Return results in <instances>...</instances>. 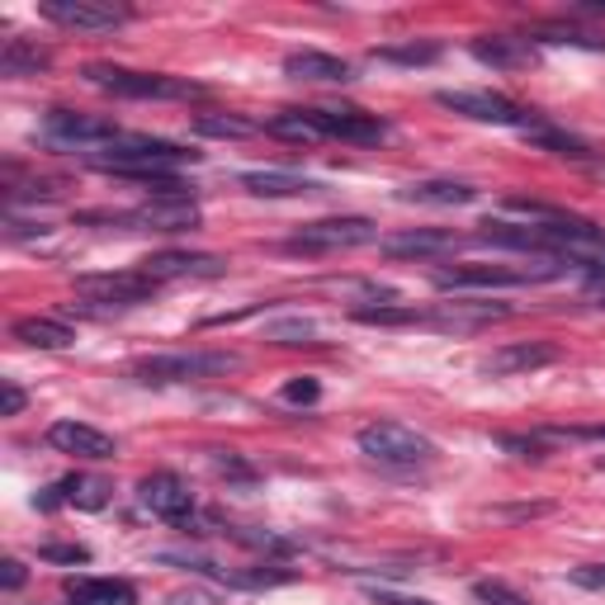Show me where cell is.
Returning a JSON list of instances; mask_svg holds the SVG:
<instances>
[{
	"label": "cell",
	"mask_w": 605,
	"mask_h": 605,
	"mask_svg": "<svg viewBox=\"0 0 605 605\" xmlns=\"http://www.w3.org/2000/svg\"><path fill=\"white\" fill-rule=\"evenodd\" d=\"M90 162L100 170L123 175V180H142V175H175L180 166H195L199 152L180 147V142H166V138H119L109 147L90 152Z\"/></svg>",
	"instance_id": "6da1fadb"
},
{
	"label": "cell",
	"mask_w": 605,
	"mask_h": 605,
	"mask_svg": "<svg viewBox=\"0 0 605 605\" xmlns=\"http://www.w3.org/2000/svg\"><path fill=\"white\" fill-rule=\"evenodd\" d=\"M360 454L374 459L384 469H421V464H436V440L421 436L417 426H403V421H370L360 426Z\"/></svg>",
	"instance_id": "7a4b0ae2"
},
{
	"label": "cell",
	"mask_w": 605,
	"mask_h": 605,
	"mask_svg": "<svg viewBox=\"0 0 605 605\" xmlns=\"http://www.w3.org/2000/svg\"><path fill=\"white\" fill-rule=\"evenodd\" d=\"M86 81L109 90V95H119V100H189V95H204V86L180 81V76L133 72V67H114V62H90Z\"/></svg>",
	"instance_id": "3957f363"
},
{
	"label": "cell",
	"mask_w": 605,
	"mask_h": 605,
	"mask_svg": "<svg viewBox=\"0 0 605 605\" xmlns=\"http://www.w3.org/2000/svg\"><path fill=\"white\" fill-rule=\"evenodd\" d=\"M242 370V360L228 350H180V355H147L133 364L138 384H195V378H218Z\"/></svg>",
	"instance_id": "277c9868"
},
{
	"label": "cell",
	"mask_w": 605,
	"mask_h": 605,
	"mask_svg": "<svg viewBox=\"0 0 605 605\" xmlns=\"http://www.w3.org/2000/svg\"><path fill=\"white\" fill-rule=\"evenodd\" d=\"M370 242H378V228L370 218H322V222H302L284 242V251H294V256H331V251H355Z\"/></svg>",
	"instance_id": "5b68a950"
},
{
	"label": "cell",
	"mask_w": 605,
	"mask_h": 605,
	"mask_svg": "<svg viewBox=\"0 0 605 605\" xmlns=\"http://www.w3.org/2000/svg\"><path fill=\"white\" fill-rule=\"evenodd\" d=\"M559 261H544V265H450V270H436V289L444 294H464V289H520V284H539V279H553L559 275Z\"/></svg>",
	"instance_id": "8992f818"
},
{
	"label": "cell",
	"mask_w": 605,
	"mask_h": 605,
	"mask_svg": "<svg viewBox=\"0 0 605 605\" xmlns=\"http://www.w3.org/2000/svg\"><path fill=\"white\" fill-rule=\"evenodd\" d=\"M436 100H440L444 109H454V114L477 119V123H502V129H525V133L544 129L535 109L506 100V95H492V90H440Z\"/></svg>",
	"instance_id": "52a82bcc"
},
{
	"label": "cell",
	"mask_w": 605,
	"mask_h": 605,
	"mask_svg": "<svg viewBox=\"0 0 605 605\" xmlns=\"http://www.w3.org/2000/svg\"><path fill=\"white\" fill-rule=\"evenodd\" d=\"M81 222H119V228H152V232H195L199 204L195 199H147L129 213H86Z\"/></svg>",
	"instance_id": "ba28073f"
},
{
	"label": "cell",
	"mask_w": 605,
	"mask_h": 605,
	"mask_svg": "<svg viewBox=\"0 0 605 605\" xmlns=\"http://www.w3.org/2000/svg\"><path fill=\"white\" fill-rule=\"evenodd\" d=\"M38 14L57 29H76V34H114L133 20L129 6H114V0H43Z\"/></svg>",
	"instance_id": "9c48e42d"
},
{
	"label": "cell",
	"mask_w": 605,
	"mask_h": 605,
	"mask_svg": "<svg viewBox=\"0 0 605 605\" xmlns=\"http://www.w3.org/2000/svg\"><path fill=\"white\" fill-rule=\"evenodd\" d=\"M43 133H47V142H57V147H67V152H100L109 142L123 138L114 129V119L81 114V109H53L43 123Z\"/></svg>",
	"instance_id": "30bf717a"
},
{
	"label": "cell",
	"mask_w": 605,
	"mask_h": 605,
	"mask_svg": "<svg viewBox=\"0 0 605 605\" xmlns=\"http://www.w3.org/2000/svg\"><path fill=\"white\" fill-rule=\"evenodd\" d=\"M156 284L152 275L142 270H119V275H81L76 279V294L90 298V302H105V308H138V302H152L156 298Z\"/></svg>",
	"instance_id": "8fae6325"
},
{
	"label": "cell",
	"mask_w": 605,
	"mask_h": 605,
	"mask_svg": "<svg viewBox=\"0 0 605 605\" xmlns=\"http://www.w3.org/2000/svg\"><path fill=\"white\" fill-rule=\"evenodd\" d=\"M138 502L147 506L152 516H162L170 525H189V516H195V492H189L185 477L175 473H152L138 483Z\"/></svg>",
	"instance_id": "7c38bea8"
},
{
	"label": "cell",
	"mask_w": 605,
	"mask_h": 605,
	"mask_svg": "<svg viewBox=\"0 0 605 605\" xmlns=\"http://www.w3.org/2000/svg\"><path fill=\"white\" fill-rule=\"evenodd\" d=\"M563 350L553 341H512L502 350H492L483 360V374H497V378H516V374H535V370H549L559 364Z\"/></svg>",
	"instance_id": "4fadbf2b"
},
{
	"label": "cell",
	"mask_w": 605,
	"mask_h": 605,
	"mask_svg": "<svg viewBox=\"0 0 605 605\" xmlns=\"http://www.w3.org/2000/svg\"><path fill=\"white\" fill-rule=\"evenodd\" d=\"M308 114L322 129V138H341V142H355V147H374V142L388 138V123L364 114V109H308Z\"/></svg>",
	"instance_id": "5bb4252c"
},
{
	"label": "cell",
	"mask_w": 605,
	"mask_h": 605,
	"mask_svg": "<svg viewBox=\"0 0 605 605\" xmlns=\"http://www.w3.org/2000/svg\"><path fill=\"white\" fill-rule=\"evenodd\" d=\"M228 270L222 256H204V251H156V256L142 261V275H152L156 284L166 279H213Z\"/></svg>",
	"instance_id": "9a60e30c"
},
{
	"label": "cell",
	"mask_w": 605,
	"mask_h": 605,
	"mask_svg": "<svg viewBox=\"0 0 605 605\" xmlns=\"http://www.w3.org/2000/svg\"><path fill=\"white\" fill-rule=\"evenodd\" d=\"M47 444L62 454H76V459H114L119 454V440L86 421H53L47 426Z\"/></svg>",
	"instance_id": "2e32d148"
},
{
	"label": "cell",
	"mask_w": 605,
	"mask_h": 605,
	"mask_svg": "<svg viewBox=\"0 0 605 605\" xmlns=\"http://www.w3.org/2000/svg\"><path fill=\"white\" fill-rule=\"evenodd\" d=\"M384 256L388 261H436V256H450L459 246L454 232H440V228H411V232H393L384 237Z\"/></svg>",
	"instance_id": "e0dca14e"
},
{
	"label": "cell",
	"mask_w": 605,
	"mask_h": 605,
	"mask_svg": "<svg viewBox=\"0 0 605 605\" xmlns=\"http://www.w3.org/2000/svg\"><path fill=\"white\" fill-rule=\"evenodd\" d=\"M502 317H512L506 302H440L426 322L440 327V331H477L487 322H502Z\"/></svg>",
	"instance_id": "ac0fdd59"
},
{
	"label": "cell",
	"mask_w": 605,
	"mask_h": 605,
	"mask_svg": "<svg viewBox=\"0 0 605 605\" xmlns=\"http://www.w3.org/2000/svg\"><path fill=\"white\" fill-rule=\"evenodd\" d=\"M67 601L72 605H138L133 582L123 578H67Z\"/></svg>",
	"instance_id": "d6986e66"
},
{
	"label": "cell",
	"mask_w": 605,
	"mask_h": 605,
	"mask_svg": "<svg viewBox=\"0 0 605 605\" xmlns=\"http://www.w3.org/2000/svg\"><path fill=\"white\" fill-rule=\"evenodd\" d=\"M284 72L294 81H322V86H337V81H350V62L331 57V53H317V47H302V53H289L284 57Z\"/></svg>",
	"instance_id": "ffe728a7"
},
{
	"label": "cell",
	"mask_w": 605,
	"mask_h": 605,
	"mask_svg": "<svg viewBox=\"0 0 605 605\" xmlns=\"http://www.w3.org/2000/svg\"><path fill=\"white\" fill-rule=\"evenodd\" d=\"M242 189L256 199H294V195H317L322 185L308 180V175H294V170H246Z\"/></svg>",
	"instance_id": "44dd1931"
},
{
	"label": "cell",
	"mask_w": 605,
	"mask_h": 605,
	"mask_svg": "<svg viewBox=\"0 0 605 605\" xmlns=\"http://www.w3.org/2000/svg\"><path fill=\"white\" fill-rule=\"evenodd\" d=\"M403 204H431V209H464V204L477 199V189L464 180H411L403 195Z\"/></svg>",
	"instance_id": "7402d4cb"
},
{
	"label": "cell",
	"mask_w": 605,
	"mask_h": 605,
	"mask_svg": "<svg viewBox=\"0 0 605 605\" xmlns=\"http://www.w3.org/2000/svg\"><path fill=\"white\" fill-rule=\"evenodd\" d=\"M57 502L81 506V512H100V506L109 502V483H105V477L72 473V477H62L57 487H47V497H38V506H57Z\"/></svg>",
	"instance_id": "603a6c76"
},
{
	"label": "cell",
	"mask_w": 605,
	"mask_h": 605,
	"mask_svg": "<svg viewBox=\"0 0 605 605\" xmlns=\"http://www.w3.org/2000/svg\"><path fill=\"white\" fill-rule=\"evenodd\" d=\"M10 331H14V341L38 345V350H67V345H76V331L67 322H57V317H20Z\"/></svg>",
	"instance_id": "cb8c5ba5"
},
{
	"label": "cell",
	"mask_w": 605,
	"mask_h": 605,
	"mask_svg": "<svg viewBox=\"0 0 605 605\" xmlns=\"http://www.w3.org/2000/svg\"><path fill=\"white\" fill-rule=\"evenodd\" d=\"M473 57L487 62V67H520V62H530V47L512 34H483L473 38Z\"/></svg>",
	"instance_id": "d4e9b609"
},
{
	"label": "cell",
	"mask_w": 605,
	"mask_h": 605,
	"mask_svg": "<svg viewBox=\"0 0 605 605\" xmlns=\"http://www.w3.org/2000/svg\"><path fill=\"white\" fill-rule=\"evenodd\" d=\"M47 62H53V57H47L43 47L24 43V38H10L6 53H0V72H6V76H38Z\"/></svg>",
	"instance_id": "484cf974"
},
{
	"label": "cell",
	"mask_w": 605,
	"mask_h": 605,
	"mask_svg": "<svg viewBox=\"0 0 605 605\" xmlns=\"http://www.w3.org/2000/svg\"><path fill=\"white\" fill-rule=\"evenodd\" d=\"M195 133L199 138H232V142H242L256 133V123L242 119V114H195Z\"/></svg>",
	"instance_id": "4316f807"
},
{
	"label": "cell",
	"mask_w": 605,
	"mask_h": 605,
	"mask_svg": "<svg viewBox=\"0 0 605 605\" xmlns=\"http://www.w3.org/2000/svg\"><path fill=\"white\" fill-rule=\"evenodd\" d=\"M265 129L275 138H289V142H317V138H322V129L312 123L308 109H284V114H275Z\"/></svg>",
	"instance_id": "83f0119b"
},
{
	"label": "cell",
	"mask_w": 605,
	"mask_h": 605,
	"mask_svg": "<svg viewBox=\"0 0 605 605\" xmlns=\"http://www.w3.org/2000/svg\"><path fill=\"white\" fill-rule=\"evenodd\" d=\"M535 43H559V47H592V53H605V38L592 34V29H568V24H544L530 34Z\"/></svg>",
	"instance_id": "f1b7e54d"
},
{
	"label": "cell",
	"mask_w": 605,
	"mask_h": 605,
	"mask_svg": "<svg viewBox=\"0 0 605 605\" xmlns=\"http://www.w3.org/2000/svg\"><path fill=\"white\" fill-rule=\"evenodd\" d=\"M265 341H275V345H308V341H317V322H312V317H284V322H270L265 327Z\"/></svg>",
	"instance_id": "f546056e"
},
{
	"label": "cell",
	"mask_w": 605,
	"mask_h": 605,
	"mask_svg": "<svg viewBox=\"0 0 605 605\" xmlns=\"http://www.w3.org/2000/svg\"><path fill=\"white\" fill-rule=\"evenodd\" d=\"M355 322H364V327H407V322H426V312L384 302V308H355Z\"/></svg>",
	"instance_id": "4dcf8cb0"
},
{
	"label": "cell",
	"mask_w": 605,
	"mask_h": 605,
	"mask_svg": "<svg viewBox=\"0 0 605 605\" xmlns=\"http://www.w3.org/2000/svg\"><path fill=\"white\" fill-rule=\"evenodd\" d=\"M378 57L384 62H407V67H426V62L440 57L436 43H407V47H378Z\"/></svg>",
	"instance_id": "1f68e13d"
},
{
	"label": "cell",
	"mask_w": 605,
	"mask_h": 605,
	"mask_svg": "<svg viewBox=\"0 0 605 605\" xmlns=\"http://www.w3.org/2000/svg\"><path fill=\"white\" fill-rule=\"evenodd\" d=\"M535 142H539V147H549L553 156H572V162H582V156H586V147H582L578 138H563V133H553V129H535Z\"/></svg>",
	"instance_id": "d6a6232c"
},
{
	"label": "cell",
	"mask_w": 605,
	"mask_h": 605,
	"mask_svg": "<svg viewBox=\"0 0 605 605\" xmlns=\"http://www.w3.org/2000/svg\"><path fill=\"white\" fill-rule=\"evenodd\" d=\"M209 464H213L222 477H242V483H251V477H256V469H251L237 450H213V454H209Z\"/></svg>",
	"instance_id": "836d02e7"
},
{
	"label": "cell",
	"mask_w": 605,
	"mask_h": 605,
	"mask_svg": "<svg viewBox=\"0 0 605 605\" xmlns=\"http://www.w3.org/2000/svg\"><path fill=\"white\" fill-rule=\"evenodd\" d=\"M473 596L483 601V605H530L520 592H512L506 582H473Z\"/></svg>",
	"instance_id": "e575fe53"
},
{
	"label": "cell",
	"mask_w": 605,
	"mask_h": 605,
	"mask_svg": "<svg viewBox=\"0 0 605 605\" xmlns=\"http://www.w3.org/2000/svg\"><path fill=\"white\" fill-rule=\"evenodd\" d=\"M544 440H549V436H497L502 450H512L516 459H544V454H549Z\"/></svg>",
	"instance_id": "d590c367"
},
{
	"label": "cell",
	"mask_w": 605,
	"mask_h": 605,
	"mask_svg": "<svg viewBox=\"0 0 605 605\" xmlns=\"http://www.w3.org/2000/svg\"><path fill=\"white\" fill-rule=\"evenodd\" d=\"M38 559H47V563H90V549H81V544H43Z\"/></svg>",
	"instance_id": "8d00e7d4"
},
{
	"label": "cell",
	"mask_w": 605,
	"mask_h": 605,
	"mask_svg": "<svg viewBox=\"0 0 605 605\" xmlns=\"http://www.w3.org/2000/svg\"><path fill=\"white\" fill-rule=\"evenodd\" d=\"M322 397V384L317 378H294V384H284V403H317Z\"/></svg>",
	"instance_id": "74e56055"
},
{
	"label": "cell",
	"mask_w": 605,
	"mask_h": 605,
	"mask_svg": "<svg viewBox=\"0 0 605 605\" xmlns=\"http://www.w3.org/2000/svg\"><path fill=\"white\" fill-rule=\"evenodd\" d=\"M24 403H29V397H24V388L14 384V378H6V384H0V411H6V417H20V411H24Z\"/></svg>",
	"instance_id": "f35d334b"
},
{
	"label": "cell",
	"mask_w": 605,
	"mask_h": 605,
	"mask_svg": "<svg viewBox=\"0 0 605 605\" xmlns=\"http://www.w3.org/2000/svg\"><path fill=\"white\" fill-rule=\"evenodd\" d=\"M572 582H578V586H586V592H605V563L572 568Z\"/></svg>",
	"instance_id": "ab89813d"
},
{
	"label": "cell",
	"mask_w": 605,
	"mask_h": 605,
	"mask_svg": "<svg viewBox=\"0 0 605 605\" xmlns=\"http://www.w3.org/2000/svg\"><path fill=\"white\" fill-rule=\"evenodd\" d=\"M24 578H29V572H24L20 559H6V563H0V586H6V592H20Z\"/></svg>",
	"instance_id": "60d3db41"
},
{
	"label": "cell",
	"mask_w": 605,
	"mask_h": 605,
	"mask_svg": "<svg viewBox=\"0 0 605 605\" xmlns=\"http://www.w3.org/2000/svg\"><path fill=\"white\" fill-rule=\"evenodd\" d=\"M166 605H222L213 592H199V586H189V592H170Z\"/></svg>",
	"instance_id": "b9f144b4"
},
{
	"label": "cell",
	"mask_w": 605,
	"mask_h": 605,
	"mask_svg": "<svg viewBox=\"0 0 605 605\" xmlns=\"http://www.w3.org/2000/svg\"><path fill=\"white\" fill-rule=\"evenodd\" d=\"M549 440H605V426H572V431H549Z\"/></svg>",
	"instance_id": "7bdbcfd3"
},
{
	"label": "cell",
	"mask_w": 605,
	"mask_h": 605,
	"mask_svg": "<svg viewBox=\"0 0 605 605\" xmlns=\"http://www.w3.org/2000/svg\"><path fill=\"white\" fill-rule=\"evenodd\" d=\"M586 298L605 308V275H592V279H586Z\"/></svg>",
	"instance_id": "ee69618b"
},
{
	"label": "cell",
	"mask_w": 605,
	"mask_h": 605,
	"mask_svg": "<svg viewBox=\"0 0 605 605\" xmlns=\"http://www.w3.org/2000/svg\"><path fill=\"white\" fill-rule=\"evenodd\" d=\"M374 605H431V601H407V596H388V592H374Z\"/></svg>",
	"instance_id": "f6af8a7d"
},
{
	"label": "cell",
	"mask_w": 605,
	"mask_h": 605,
	"mask_svg": "<svg viewBox=\"0 0 605 605\" xmlns=\"http://www.w3.org/2000/svg\"><path fill=\"white\" fill-rule=\"evenodd\" d=\"M596 469H601V473H605V459H596Z\"/></svg>",
	"instance_id": "bcb514c9"
}]
</instances>
